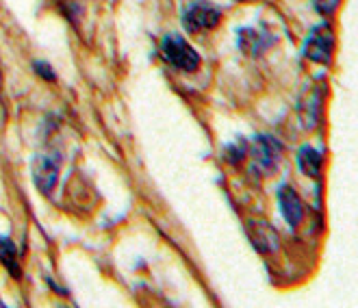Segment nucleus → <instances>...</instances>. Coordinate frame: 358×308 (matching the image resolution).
<instances>
[{
  "mask_svg": "<svg viewBox=\"0 0 358 308\" xmlns=\"http://www.w3.org/2000/svg\"><path fill=\"white\" fill-rule=\"evenodd\" d=\"M334 52V31L328 24H320L310 31L304 42V57L313 64L328 66Z\"/></svg>",
  "mask_w": 358,
  "mask_h": 308,
  "instance_id": "obj_4",
  "label": "nucleus"
},
{
  "mask_svg": "<svg viewBox=\"0 0 358 308\" xmlns=\"http://www.w3.org/2000/svg\"><path fill=\"white\" fill-rule=\"evenodd\" d=\"M278 202H280L285 221L291 226V228H296V226L304 219V202H302V198L298 196V191L293 187L282 184V187L278 189Z\"/></svg>",
  "mask_w": 358,
  "mask_h": 308,
  "instance_id": "obj_9",
  "label": "nucleus"
},
{
  "mask_svg": "<svg viewBox=\"0 0 358 308\" xmlns=\"http://www.w3.org/2000/svg\"><path fill=\"white\" fill-rule=\"evenodd\" d=\"M35 70H37V74H39L41 78L55 80V72H52V68H50L48 64H44V61H37V64H35Z\"/></svg>",
  "mask_w": 358,
  "mask_h": 308,
  "instance_id": "obj_14",
  "label": "nucleus"
},
{
  "mask_svg": "<svg viewBox=\"0 0 358 308\" xmlns=\"http://www.w3.org/2000/svg\"><path fill=\"white\" fill-rule=\"evenodd\" d=\"M245 152H248V146H245L243 141H239V146H228L226 148V159L230 163H241L243 156H245Z\"/></svg>",
  "mask_w": 358,
  "mask_h": 308,
  "instance_id": "obj_12",
  "label": "nucleus"
},
{
  "mask_svg": "<svg viewBox=\"0 0 358 308\" xmlns=\"http://www.w3.org/2000/svg\"><path fill=\"white\" fill-rule=\"evenodd\" d=\"M220 22H222L220 7L206 3V0H196V3L189 5L182 13V27L189 33L210 31V29H215Z\"/></svg>",
  "mask_w": 358,
  "mask_h": 308,
  "instance_id": "obj_3",
  "label": "nucleus"
},
{
  "mask_svg": "<svg viewBox=\"0 0 358 308\" xmlns=\"http://www.w3.org/2000/svg\"><path fill=\"white\" fill-rule=\"evenodd\" d=\"M161 57L180 72H196L200 68V54L180 35H165L161 42Z\"/></svg>",
  "mask_w": 358,
  "mask_h": 308,
  "instance_id": "obj_2",
  "label": "nucleus"
},
{
  "mask_svg": "<svg viewBox=\"0 0 358 308\" xmlns=\"http://www.w3.org/2000/svg\"><path fill=\"white\" fill-rule=\"evenodd\" d=\"M59 168H61V161L59 156H48V154H41L33 161V180H35V187L48 196L55 184L59 180Z\"/></svg>",
  "mask_w": 358,
  "mask_h": 308,
  "instance_id": "obj_7",
  "label": "nucleus"
},
{
  "mask_svg": "<svg viewBox=\"0 0 358 308\" xmlns=\"http://www.w3.org/2000/svg\"><path fill=\"white\" fill-rule=\"evenodd\" d=\"M322 102H324V87L322 85H313L308 87L302 98H300V107H298V115L302 122L304 131H313L320 124L322 117Z\"/></svg>",
  "mask_w": 358,
  "mask_h": 308,
  "instance_id": "obj_6",
  "label": "nucleus"
},
{
  "mask_svg": "<svg viewBox=\"0 0 358 308\" xmlns=\"http://www.w3.org/2000/svg\"><path fill=\"white\" fill-rule=\"evenodd\" d=\"M237 44H239V50L243 54H248V57H259V54H263L271 46V37L263 29L245 27V29H239L237 31Z\"/></svg>",
  "mask_w": 358,
  "mask_h": 308,
  "instance_id": "obj_8",
  "label": "nucleus"
},
{
  "mask_svg": "<svg viewBox=\"0 0 358 308\" xmlns=\"http://www.w3.org/2000/svg\"><path fill=\"white\" fill-rule=\"evenodd\" d=\"M250 156H252V172L267 178L278 170L280 159H282V148L273 137L259 135L255 137V141H252V146H250Z\"/></svg>",
  "mask_w": 358,
  "mask_h": 308,
  "instance_id": "obj_1",
  "label": "nucleus"
},
{
  "mask_svg": "<svg viewBox=\"0 0 358 308\" xmlns=\"http://www.w3.org/2000/svg\"><path fill=\"white\" fill-rule=\"evenodd\" d=\"M341 0H315V9H317L322 15H330L336 11V7H339Z\"/></svg>",
  "mask_w": 358,
  "mask_h": 308,
  "instance_id": "obj_13",
  "label": "nucleus"
},
{
  "mask_svg": "<svg viewBox=\"0 0 358 308\" xmlns=\"http://www.w3.org/2000/svg\"><path fill=\"white\" fill-rule=\"evenodd\" d=\"M245 233L250 243L255 245V250L261 254H271L278 250L280 245V237L276 233V228L265 221V219H248L245 223Z\"/></svg>",
  "mask_w": 358,
  "mask_h": 308,
  "instance_id": "obj_5",
  "label": "nucleus"
},
{
  "mask_svg": "<svg viewBox=\"0 0 358 308\" xmlns=\"http://www.w3.org/2000/svg\"><path fill=\"white\" fill-rule=\"evenodd\" d=\"M239 3H250V0H239Z\"/></svg>",
  "mask_w": 358,
  "mask_h": 308,
  "instance_id": "obj_15",
  "label": "nucleus"
},
{
  "mask_svg": "<svg viewBox=\"0 0 358 308\" xmlns=\"http://www.w3.org/2000/svg\"><path fill=\"white\" fill-rule=\"evenodd\" d=\"M298 166H300V172L313 180H317L322 176V168H324V159L322 154L310 148V146H302L300 152H298Z\"/></svg>",
  "mask_w": 358,
  "mask_h": 308,
  "instance_id": "obj_10",
  "label": "nucleus"
},
{
  "mask_svg": "<svg viewBox=\"0 0 358 308\" xmlns=\"http://www.w3.org/2000/svg\"><path fill=\"white\" fill-rule=\"evenodd\" d=\"M0 261L7 267V272L13 274L15 278L20 276V267H17V252L15 245L9 237H0Z\"/></svg>",
  "mask_w": 358,
  "mask_h": 308,
  "instance_id": "obj_11",
  "label": "nucleus"
}]
</instances>
